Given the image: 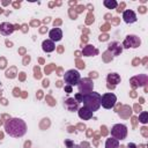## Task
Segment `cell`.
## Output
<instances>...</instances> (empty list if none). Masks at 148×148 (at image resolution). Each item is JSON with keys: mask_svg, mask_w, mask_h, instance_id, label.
Masks as SVG:
<instances>
[{"mask_svg": "<svg viewBox=\"0 0 148 148\" xmlns=\"http://www.w3.org/2000/svg\"><path fill=\"white\" fill-rule=\"evenodd\" d=\"M15 30L14 25L9 22H2L0 24V34L3 35V36H9L13 34V31Z\"/></svg>", "mask_w": 148, "mask_h": 148, "instance_id": "8", "label": "cell"}, {"mask_svg": "<svg viewBox=\"0 0 148 148\" xmlns=\"http://www.w3.org/2000/svg\"><path fill=\"white\" fill-rule=\"evenodd\" d=\"M139 121L141 124H147L148 123V112L147 111H142L139 114Z\"/></svg>", "mask_w": 148, "mask_h": 148, "instance_id": "16", "label": "cell"}, {"mask_svg": "<svg viewBox=\"0 0 148 148\" xmlns=\"http://www.w3.org/2000/svg\"><path fill=\"white\" fill-rule=\"evenodd\" d=\"M81 102H83V104H84L83 106H86L89 110H91L92 112H95L101 108V95L96 91H89V92L82 94Z\"/></svg>", "mask_w": 148, "mask_h": 148, "instance_id": "2", "label": "cell"}, {"mask_svg": "<svg viewBox=\"0 0 148 148\" xmlns=\"http://www.w3.org/2000/svg\"><path fill=\"white\" fill-rule=\"evenodd\" d=\"M77 114H79V117H80L82 120H89V119L92 118L94 112H92L91 110H89L88 108L82 106V108L77 109Z\"/></svg>", "mask_w": 148, "mask_h": 148, "instance_id": "9", "label": "cell"}, {"mask_svg": "<svg viewBox=\"0 0 148 148\" xmlns=\"http://www.w3.org/2000/svg\"><path fill=\"white\" fill-rule=\"evenodd\" d=\"M117 102V96L112 92H105L101 96V106L104 109H112Z\"/></svg>", "mask_w": 148, "mask_h": 148, "instance_id": "5", "label": "cell"}, {"mask_svg": "<svg viewBox=\"0 0 148 148\" xmlns=\"http://www.w3.org/2000/svg\"><path fill=\"white\" fill-rule=\"evenodd\" d=\"M77 104L79 103L74 98H67L65 101V108L68 111H75V110H77Z\"/></svg>", "mask_w": 148, "mask_h": 148, "instance_id": "12", "label": "cell"}, {"mask_svg": "<svg viewBox=\"0 0 148 148\" xmlns=\"http://www.w3.org/2000/svg\"><path fill=\"white\" fill-rule=\"evenodd\" d=\"M65 143H66L67 148H74V143H73L72 141H69V140H66V141H65Z\"/></svg>", "mask_w": 148, "mask_h": 148, "instance_id": "17", "label": "cell"}, {"mask_svg": "<svg viewBox=\"0 0 148 148\" xmlns=\"http://www.w3.org/2000/svg\"><path fill=\"white\" fill-rule=\"evenodd\" d=\"M103 5H104L108 9H114V8H117L118 2H117L116 0H104V1H103Z\"/></svg>", "mask_w": 148, "mask_h": 148, "instance_id": "15", "label": "cell"}, {"mask_svg": "<svg viewBox=\"0 0 148 148\" xmlns=\"http://www.w3.org/2000/svg\"><path fill=\"white\" fill-rule=\"evenodd\" d=\"M140 44H141V39L138 36H135V35H128V36H126V38H125V40H124V43H123L121 46L125 47V49H130V47L135 49V47L140 46Z\"/></svg>", "mask_w": 148, "mask_h": 148, "instance_id": "6", "label": "cell"}, {"mask_svg": "<svg viewBox=\"0 0 148 148\" xmlns=\"http://www.w3.org/2000/svg\"><path fill=\"white\" fill-rule=\"evenodd\" d=\"M42 49H43L44 52L50 53V52H53V51L56 50V44H54V42H52L51 39H45V40H43V43H42Z\"/></svg>", "mask_w": 148, "mask_h": 148, "instance_id": "11", "label": "cell"}, {"mask_svg": "<svg viewBox=\"0 0 148 148\" xmlns=\"http://www.w3.org/2000/svg\"><path fill=\"white\" fill-rule=\"evenodd\" d=\"M119 147V141L114 138H109L105 141V148H118Z\"/></svg>", "mask_w": 148, "mask_h": 148, "instance_id": "13", "label": "cell"}, {"mask_svg": "<svg viewBox=\"0 0 148 148\" xmlns=\"http://www.w3.org/2000/svg\"><path fill=\"white\" fill-rule=\"evenodd\" d=\"M5 132L12 138H22L27 133V124L21 118H9L5 123Z\"/></svg>", "mask_w": 148, "mask_h": 148, "instance_id": "1", "label": "cell"}, {"mask_svg": "<svg viewBox=\"0 0 148 148\" xmlns=\"http://www.w3.org/2000/svg\"><path fill=\"white\" fill-rule=\"evenodd\" d=\"M111 136L119 140H124L127 136V126L124 124H116L111 128Z\"/></svg>", "mask_w": 148, "mask_h": 148, "instance_id": "4", "label": "cell"}, {"mask_svg": "<svg viewBox=\"0 0 148 148\" xmlns=\"http://www.w3.org/2000/svg\"><path fill=\"white\" fill-rule=\"evenodd\" d=\"M127 148H136V145L133 143V142H130V143L127 145Z\"/></svg>", "mask_w": 148, "mask_h": 148, "instance_id": "19", "label": "cell"}, {"mask_svg": "<svg viewBox=\"0 0 148 148\" xmlns=\"http://www.w3.org/2000/svg\"><path fill=\"white\" fill-rule=\"evenodd\" d=\"M123 20H124V22H126L128 24H132V23L136 22L138 18H136L135 13L132 9H126V10L123 12Z\"/></svg>", "mask_w": 148, "mask_h": 148, "instance_id": "7", "label": "cell"}, {"mask_svg": "<svg viewBox=\"0 0 148 148\" xmlns=\"http://www.w3.org/2000/svg\"><path fill=\"white\" fill-rule=\"evenodd\" d=\"M49 37L52 42H59L62 38V30L60 28H53L49 31Z\"/></svg>", "mask_w": 148, "mask_h": 148, "instance_id": "10", "label": "cell"}, {"mask_svg": "<svg viewBox=\"0 0 148 148\" xmlns=\"http://www.w3.org/2000/svg\"><path fill=\"white\" fill-rule=\"evenodd\" d=\"M65 91L67 92V94H69V92H72L73 91V87H71V86H65Z\"/></svg>", "mask_w": 148, "mask_h": 148, "instance_id": "18", "label": "cell"}, {"mask_svg": "<svg viewBox=\"0 0 148 148\" xmlns=\"http://www.w3.org/2000/svg\"><path fill=\"white\" fill-rule=\"evenodd\" d=\"M80 80H81V75L76 69H68L64 74V81L67 86L71 87L77 86L80 83Z\"/></svg>", "mask_w": 148, "mask_h": 148, "instance_id": "3", "label": "cell"}, {"mask_svg": "<svg viewBox=\"0 0 148 148\" xmlns=\"http://www.w3.org/2000/svg\"><path fill=\"white\" fill-rule=\"evenodd\" d=\"M106 80H108L109 83H114V84H117V83L120 82V76H119L117 73H110V74L108 75Z\"/></svg>", "mask_w": 148, "mask_h": 148, "instance_id": "14", "label": "cell"}]
</instances>
